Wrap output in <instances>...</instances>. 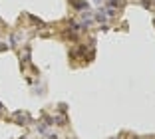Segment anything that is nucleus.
Segmentation results:
<instances>
[{"label": "nucleus", "mask_w": 155, "mask_h": 139, "mask_svg": "<svg viewBox=\"0 0 155 139\" xmlns=\"http://www.w3.org/2000/svg\"><path fill=\"white\" fill-rule=\"evenodd\" d=\"M104 2H105V0H96V4H104Z\"/></svg>", "instance_id": "obj_1"}]
</instances>
